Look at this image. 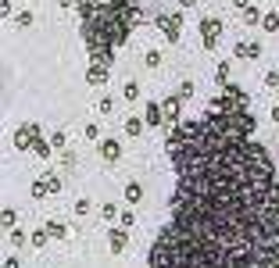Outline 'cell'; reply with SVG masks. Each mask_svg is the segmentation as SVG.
Instances as JSON below:
<instances>
[{
  "mask_svg": "<svg viewBox=\"0 0 279 268\" xmlns=\"http://www.w3.org/2000/svg\"><path fill=\"white\" fill-rule=\"evenodd\" d=\"M254 132L251 107L169 132L179 182L147 268H279V172Z\"/></svg>",
  "mask_w": 279,
  "mask_h": 268,
  "instance_id": "1",
  "label": "cell"
},
{
  "mask_svg": "<svg viewBox=\"0 0 279 268\" xmlns=\"http://www.w3.org/2000/svg\"><path fill=\"white\" fill-rule=\"evenodd\" d=\"M83 43L93 64H115V50L129 40L133 25H140V0H79Z\"/></svg>",
  "mask_w": 279,
  "mask_h": 268,
  "instance_id": "2",
  "label": "cell"
},
{
  "mask_svg": "<svg viewBox=\"0 0 279 268\" xmlns=\"http://www.w3.org/2000/svg\"><path fill=\"white\" fill-rule=\"evenodd\" d=\"M215 111H236V107H251V93L244 86H236V83H226L222 93L211 100Z\"/></svg>",
  "mask_w": 279,
  "mask_h": 268,
  "instance_id": "3",
  "label": "cell"
},
{
  "mask_svg": "<svg viewBox=\"0 0 279 268\" xmlns=\"http://www.w3.org/2000/svg\"><path fill=\"white\" fill-rule=\"evenodd\" d=\"M157 29L165 32L169 43H179V40H183V15H179V11H169V15L161 11V15H157Z\"/></svg>",
  "mask_w": 279,
  "mask_h": 268,
  "instance_id": "4",
  "label": "cell"
},
{
  "mask_svg": "<svg viewBox=\"0 0 279 268\" xmlns=\"http://www.w3.org/2000/svg\"><path fill=\"white\" fill-rule=\"evenodd\" d=\"M218 40H222V22L218 18H201V43L204 50H218Z\"/></svg>",
  "mask_w": 279,
  "mask_h": 268,
  "instance_id": "5",
  "label": "cell"
},
{
  "mask_svg": "<svg viewBox=\"0 0 279 268\" xmlns=\"http://www.w3.org/2000/svg\"><path fill=\"white\" fill-rule=\"evenodd\" d=\"M39 132H43V129H39L36 122L18 125V129H15V150H22V154H25V150H32V143H36V136H39Z\"/></svg>",
  "mask_w": 279,
  "mask_h": 268,
  "instance_id": "6",
  "label": "cell"
},
{
  "mask_svg": "<svg viewBox=\"0 0 279 268\" xmlns=\"http://www.w3.org/2000/svg\"><path fill=\"white\" fill-rule=\"evenodd\" d=\"M97 154H100L107 165H115L118 158H122V143H118V136H104V140L97 143Z\"/></svg>",
  "mask_w": 279,
  "mask_h": 268,
  "instance_id": "7",
  "label": "cell"
},
{
  "mask_svg": "<svg viewBox=\"0 0 279 268\" xmlns=\"http://www.w3.org/2000/svg\"><path fill=\"white\" fill-rule=\"evenodd\" d=\"M126 243H129V229H126V225L107 229V250H111V254H122V250H126Z\"/></svg>",
  "mask_w": 279,
  "mask_h": 268,
  "instance_id": "8",
  "label": "cell"
},
{
  "mask_svg": "<svg viewBox=\"0 0 279 268\" xmlns=\"http://www.w3.org/2000/svg\"><path fill=\"white\" fill-rule=\"evenodd\" d=\"M161 111H165V122L179 125V122H183V114H179V111H183V97H179V93H176V97H165V100H161Z\"/></svg>",
  "mask_w": 279,
  "mask_h": 268,
  "instance_id": "9",
  "label": "cell"
},
{
  "mask_svg": "<svg viewBox=\"0 0 279 268\" xmlns=\"http://www.w3.org/2000/svg\"><path fill=\"white\" fill-rule=\"evenodd\" d=\"M107 79H111V68L90 61V68H86V83H90V86H107Z\"/></svg>",
  "mask_w": 279,
  "mask_h": 268,
  "instance_id": "10",
  "label": "cell"
},
{
  "mask_svg": "<svg viewBox=\"0 0 279 268\" xmlns=\"http://www.w3.org/2000/svg\"><path fill=\"white\" fill-rule=\"evenodd\" d=\"M143 118H147V125H154V129L161 125V122H165V111H161V100H150V104H147V111H143Z\"/></svg>",
  "mask_w": 279,
  "mask_h": 268,
  "instance_id": "11",
  "label": "cell"
},
{
  "mask_svg": "<svg viewBox=\"0 0 279 268\" xmlns=\"http://www.w3.org/2000/svg\"><path fill=\"white\" fill-rule=\"evenodd\" d=\"M236 57H240V61H258L261 57V43H236Z\"/></svg>",
  "mask_w": 279,
  "mask_h": 268,
  "instance_id": "12",
  "label": "cell"
},
{
  "mask_svg": "<svg viewBox=\"0 0 279 268\" xmlns=\"http://www.w3.org/2000/svg\"><path fill=\"white\" fill-rule=\"evenodd\" d=\"M122 193H126V204H129V208H136V204L143 200V186L133 179V182H126V189H122Z\"/></svg>",
  "mask_w": 279,
  "mask_h": 268,
  "instance_id": "13",
  "label": "cell"
},
{
  "mask_svg": "<svg viewBox=\"0 0 279 268\" xmlns=\"http://www.w3.org/2000/svg\"><path fill=\"white\" fill-rule=\"evenodd\" d=\"M50 150H54V143H50L43 132H39L36 143H32V154H36V158H43V161H50Z\"/></svg>",
  "mask_w": 279,
  "mask_h": 268,
  "instance_id": "14",
  "label": "cell"
},
{
  "mask_svg": "<svg viewBox=\"0 0 279 268\" xmlns=\"http://www.w3.org/2000/svg\"><path fill=\"white\" fill-rule=\"evenodd\" d=\"M122 129H126V136H140V132L147 129V118H140V114H129Z\"/></svg>",
  "mask_w": 279,
  "mask_h": 268,
  "instance_id": "15",
  "label": "cell"
},
{
  "mask_svg": "<svg viewBox=\"0 0 279 268\" xmlns=\"http://www.w3.org/2000/svg\"><path fill=\"white\" fill-rule=\"evenodd\" d=\"M47 240H50V229L43 225V229H32V233H29V243L39 250V247H47Z\"/></svg>",
  "mask_w": 279,
  "mask_h": 268,
  "instance_id": "16",
  "label": "cell"
},
{
  "mask_svg": "<svg viewBox=\"0 0 279 268\" xmlns=\"http://www.w3.org/2000/svg\"><path fill=\"white\" fill-rule=\"evenodd\" d=\"M258 29L261 32H279V11H265V18H261Z\"/></svg>",
  "mask_w": 279,
  "mask_h": 268,
  "instance_id": "17",
  "label": "cell"
},
{
  "mask_svg": "<svg viewBox=\"0 0 279 268\" xmlns=\"http://www.w3.org/2000/svg\"><path fill=\"white\" fill-rule=\"evenodd\" d=\"M240 15H244V22H247V25H251V29H254V25H261V18H265V15H261V11H258V8H254V4H247V8H244V11H240Z\"/></svg>",
  "mask_w": 279,
  "mask_h": 268,
  "instance_id": "18",
  "label": "cell"
},
{
  "mask_svg": "<svg viewBox=\"0 0 279 268\" xmlns=\"http://www.w3.org/2000/svg\"><path fill=\"white\" fill-rule=\"evenodd\" d=\"M83 140L100 143V140H104V136H100V125H97V122H86V125H83Z\"/></svg>",
  "mask_w": 279,
  "mask_h": 268,
  "instance_id": "19",
  "label": "cell"
},
{
  "mask_svg": "<svg viewBox=\"0 0 279 268\" xmlns=\"http://www.w3.org/2000/svg\"><path fill=\"white\" fill-rule=\"evenodd\" d=\"M47 229H50L54 240H68V225L65 222H47Z\"/></svg>",
  "mask_w": 279,
  "mask_h": 268,
  "instance_id": "20",
  "label": "cell"
},
{
  "mask_svg": "<svg viewBox=\"0 0 279 268\" xmlns=\"http://www.w3.org/2000/svg\"><path fill=\"white\" fill-rule=\"evenodd\" d=\"M47 197H50L47 182H43V179H36V182H32V200H47Z\"/></svg>",
  "mask_w": 279,
  "mask_h": 268,
  "instance_id": "21",
  "label": "cell"
},
{
  "mask_svg": "<svg viewBox=\"0 0 279 268\" xmlns=\"http://www.w3.org/2000/svg\"><path fill=\"white\" fill-rule=\"evenodd\" d=\"M32 22H36L32 11H18V15H15V25H18V29H32Z\"/></svg>",
  "mask_w": 279,
  "mask_h": 268,
  "instance_id": "22",
  "label": "cell"
},
{
  "mask_svg": "<svg viewBox=\"0 0 279 268\" xmlns=\"http://www.w3.org/2000/svg\"><path fill=\"white\" fill-rule=\"evenodd\" d=\"M229 72H233V68H229V61H222V64L215 68V83H218V86H226V83H229Z\"/></svg>",
  "mask_w": 279,
  "mask_h": 268,
  "instance_id": "23",
  "label": "cell"
},
{
  "mask_svg": "<svg viewBox=\"0 0 279 268\" xmlns=\"http://www.w3.org/2000/svg\"><path fill=\"white\" fill-rule=\"evenodd\" d=\"M140 93H143V90H140L136 83H126V86H122V97H126L129 104H133V100H140Z\"/></svg>",
  "mask_w": 279,
  "mask_h": 268,
  "instance_id": "24",
  "label": "cell"
},
{
  "mask_svg": "<svg viewBox=\"0 0 279 268\" xmlns=\"http://www.w3.org/2000/svg\"><path fill=\"white\" fill-rule=\"evenodd\" d=\"M100 218H104V222H107V225H111V222H115V218H118V208H115V204H111V200H107V204H100Z\"/></svg>",
  "mask_w": 279,
  "mask_h": 268,
  "instance_id": "25",
  "label": "cell"
},
{
  "mask_svg": "<svg viewBox=\"0 0 279 268\" xmlns=\"http://www.w3.org/2000/svg\"><path fill=\"white\" fill-rule=\"evenodd\" d=\"M143 64L147 68H161V50H147L143 54Z\"/></svg>",
  "mask_w": 279,
  "mask_h": 268,
  "instance_id": "26",
  "label": "cell"
},
{
  "mask_svg": "<svg viewBox=\"0 0 279 268\" xmlns=\"http://www.w3.org/2000/svg\"><path fill=\"white\" fill-rule=\"evenodd\" d=\"M39 179L47 182V189H50V193H58V189H61V175H54V172H47V175H39Z\"/></svg>",
  "mask_w": 279,
  "mask_h": 268,
  "instance_id": "27",
  "label": "cell"
},
{
  "mask_svg": "<svg viewBox=\"0 0 279 268\" xmlns=\"http://www.w3.org/2000/svg\"><path fill=\"white\" fill-rule=\"evenodd\" d=\"M0 222H4V229H15V222H18L15 208H4V211H0Z\"/></svg>",
  "mask_w": 279,
  "mask_h": 268,
  "instance_id": "28",
  "label": "cell"
},
{
  "mask_svg": "<svg viewBox=\"0 0 279 268\" xmlns=\"http://www.w3.org/2000/svg\"><path fill=\"white\" fill-rule=\"evenodd\" d=\"M8 240H11V247H25V243H29V236L22 233V229H11V233H8Z\"/></svg>",
  "mask_w": 279,
  "mask_h": 268,
  "instance_id": "29",
  "label": "cell"
},
{
  "mask_svg": "<svg viewBox=\"0 0 279 268\" xmlns=\"http://www.w3.org/2000/svg\"><path fill=\"white\" fill-rule=\"evenodd\" d=\"M50 143H54V150H68V136L58 129V132H50Z\"/></svg>",
  "mask_w": 279,
  "mask_h": 268,
  "instance_id": "30",
  "label": "cell"
},
{
  "mask_svg": "<svg viewBox=\"0 0 279 268\" xmlns=\"http://www.w3.org/2000/svg\"><path fill=\"white\" fill-rule=\"evenodd\" d=\"M72 211H75V218H83V215H90V200H86V197H79V200L72 204Z\"/></svg>",
  "mask_w": 279,
  "mask_h": 268,
  "instance_id": "31",
  "label": "cell"
},
{
  "mask_svg": "<svg viewBox=\"0 0 279 268\" xmlns=\"http://www.w3.org/2000/svg\"><path fill=\"white\" fill-rule=\"evenodd\" d=\"M265 86H268V90H279V68H272V72L265 75Z\"/></svg>",
  "mask_w": 279,
  "mask_h": 268,
  "instance_id": "32",
  "label": "cell"
},
{
  "mask_svg": "<svg viewBox=\"0 0 279 268\" xmlns=\"http://www.w3.org/2000/svg\"><path fill=\"white\" fill-rule=\"evenodd\" d=\"M118 225H126V229H133V225H136V215H133V211H126V215H118Z\"/></svg>",
  "mask_w": 279,
  "mask_h": 268,
  "instance_id": "33",
  "label": "cell"
},
{
  "mask_svg": "<svg viewBox=\"0 0 279 268\" xmlns=\"http://www.w3.org/2000/svg\"><path fill=\"white\" fill-rule=\"evenodd\" d=\"M111 107H115V100H111V97H100V104H97V111H100V114H111Z\"/></svg>",
  "mask_w": 279,
  "mask_h": 268,
  "instance_id": "34",
  "label": "cell"
},
{
  "mask_svg": "<svg viewBox=\"0 0 279 268\" xmlns=\"http://www.w3.org/2000/svg\"><path fill=\"white\" fill-rule=\"evenodd\" d=\"M179 97L190 100V97H193V83H179Z\"/></svg>",
  "mask_w": 279,
  "mask_h": 268,
  "instance_id": "35",
  "label": "cell"
},
{
  "mask_svg": "<svg viewBox=\"0 0 279 268\" xmlns=\"http://www.w3.org/2000/svg\"><path fill=\"white\" fill-rule=\"evenodd\" d=\"M0 15H4V18L11 15V0H0Z\"/></svg>",
  "mask_w": 279,
  "mask_h": 268,
  "instance_id": "36",
  "label": "cell"
},
{
  "mask_svg": "<svg viewBox=\"0 0 279 268\" xmlns=\"http://www.w3.org/2000/svg\"><path fill=\"white\" fill-rule=\"evenodd\" d=\"M4 268H22V261L18 257H4Z\"/></svg>",
  "mask_w": 279,
  "mask_h": 268,
  "instance_id": "37",
  "label": "cell"
},
{
  "mask_svg": "<svg viewBox=\"0 0 279 268\" xmlns=\"http://www.w3.org/2000/svg\"><path fill=\"white\" fill-rule=\"evenodd\" d=\"M268 118H272V122H275V125H279V104H275V107H272V111H268Z\"/></svg>",
  "mask_w": 279,
  "mask_h": 268,
  "instance_id": "38",
  "label": "cell"
},
{
  "mask_svg": "<svg viewBox=\"0 0 279 268\" xmlns=\"http://www.w3.org/2000/svg\"><path fill=\"white\" fill-rule=\"evenodd\" d=\"M233 4H236V8H240V11H244V8L251 4V0H233Z\"/></svg>",
  "mask_w": 279,
  "mask_h": 268,
  "instance_id": "39",
  "label": "cell"
},
{
  "mask_svg": "<svg viewBox=\"0 0 279 268\" xmlns=\"http://www.w3.org/2000/svg\"><path fill=\"white\" fill-rule=\"evenodd\" d=\"M58 4H61V8H75V0H58Z\"/></svg>",
  "mask_w": 279,
  "mask_h": 268,
  "instance_id": "40",
  "label": "cell"
},
{
  "mask_svg": "<svg viewBox=\"0 0 279 268\" xmlns=\"http://www.w3.org/2000/svg\"><path fill=\"white\" fill-rule=\"evenodd\" d=\"M179 4H183V8H193V4H197V0H179Z\"/></svg>",
  "mask_w": 279,
  "mask_h": 268,
  "instance_id": "41",
  "label": "cell"
},
{
  "mask_svg": "<svg viewBox=\"0 0 279 268\" xmlns=\"http://www.w3.org/2000/svg\"><path fill=\"white\" fill-rule=\"evenodd\" d=\"M39 268H43V264H39Z\"/></svg>",
  "mask_w": 279,
  "mask_h": 268,
  "instance_id": "42",
  "label": "cell"
},
{
  "mask_svg": "<svg viewBox=\"0 0 279 268\" xmlns=\"http://www.w3.org/2000/svg\"><path fill=\"white\" fill-rule=\"evenodd\" d=\"M275 93H279V90H275Z\"/></svg>",
  "mask_w": 279,
  "mask_h": 268,
  "instance_id": "43",
  "label": "cell"
}]
</instances>
